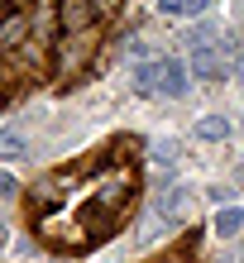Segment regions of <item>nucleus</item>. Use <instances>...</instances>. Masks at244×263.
I'll return each instance as SVG.
<instances>
[{"instance_id": "f257e3e1", "label": "nucleus", "mask_w": 244, "mask_h": 263, "mask_svg": "<svg viewBox=\"0 0 244 263\" xmlns=\"http://www.w3.org/2000/svg\"><path fill=\"white\" fill-rule=\"evenodd\" d=\"M91 53H96V39H91V34H63V43H58V58H53L58 77H77V72L91 63Z\"/></svg>"}, {"instance_id": "f03ea898", "label": "nucleus", "mask_w": 244, "mask_h": 263, "mask_svg": "<svg viewBox=\"0 0 244 263\" xmlns=\"http://www.w3.org/2000/svg\"><path fill=\"white\" fill-rule=\"evenodd\" d=\"M187 211H192V187L187 182H173V187L154 201V215H158L163 230H177L182 220H187Z\"/></svg>"}, {"instance_id": "7ed1b4c3", "label": "nucleus", "mask_w": 244, "mask_h": 263, "mask_svg": "<svg viewBox=\"0 0 244 263\" xmlns=\"http://www.w3.org/2000/svg\"><path fill=\"white\" fill-rule=\"evenodd\" d=\"M192 91V67L182 63V58H163V77H158V96L167 101H182Z\"/></svg>"}, {"instance_id": "20e7f679", "label": "nucleus", "mask_w": 244, "mask_h": 263, "mask_svg": "<svg viewBox=\"0 0 244 263\" xmlns=\"http://www.w3.org/2000/svg\"><path fill=\"white\" fill-rule=\"evenodd\" d=\"M58 24H63V34H91V24H96L91 0H63L58 5Z\"/></svg>"}, {"instance_id": "39448f33", "label": "nucleus", "mask_w": 244, "mask_h": 263, "mask_svg": "<svg viewBox=\"0 0 244 263\" xmlns=\"http://www.w3.org/2000/svg\"><path fill=\"white\" fill-rule=\"evenodd\" d=\"M187 67H192V77H196V82H216V77H225V72H230V63H225L216 48H196Z\"/></svg>"}, {"instance_id": "423d86ee", "label": "nucleus", "mask_w": 244, "mask_h": 263, "mask_svg": "<svg viewBox=\"0 0 244 263\" xmlns=\"http://www.w3.org/2000/svg\"><path fill=\"white\" fill-rule=\"evenodd\" d=\"M158 77H163V58H139L134 63V91L139 96H158Z\"/></svg>"}, {"instance_id": "0eeeda50", "label": "nucleus", "mask_w": 244, "mask_h": 263, "mask_svg": "<svg viewBox=\"0 0 244 263\" xmlns=\"http://www.w3.org/2000/svg\"><path fill=\"white\" fill-rule=\"evenodd\" d=\"M196 139L225 144V139H230V120H225V115H201V120H196Z\"/></svg>"}, {"instance_id": "6e6552de", "label": "nucleus", "mask_w": 244, "mask_h": 263, "mask_svg": "<svg viewBox=\"0 0 244 263\" xmlns=\"http://www.w3.org/2000/svg\"><path fill=\"white\" fill-rule=\"evenodd\" d=\"M239 230H244V211L239 206H220L216 211V235L230 239V235H239Z\"/></svg>"}, {"instance_id": "1a4fd4ad", "label": "nucleus", "mask_w": 244, "mask_h": 263, "mask_svg": "<svg viewBox=\"0 0 244 263\" xmlns=\"http://www.w3.org/2000/svg\"><path fill=\"white\" fill-rule=\"evenodd\" d=\"M24 34H29V20H24V14H5V24H0V48H20Z\"/></svg>"}, {"instance_id": "9d476101", "label": "nucleus", "mask_w": 244, "mask_h": 263, "mask_svg": "<svg viewBox=\"0 0 244 263\" xmlns=\"http://www.w3.org/2000/svg\"><path fill=\"white\" fill-rule=\"evenodd\" d=\"M211 0H158V10L163 14H182V20H201Z\"/></svg>"}, {"instance_id": "9b49d317", "label": "nucleus", "mask_w": 244, "mask_h": 263, "mask_svg": "<svg viewBox=\"0 0 244 263\" xmlns=\"http://www.w3.org/2000/svg\"><path fill=\"white\" fill-rule=\"evenodd\" d=\"M29 153V139L20 129H0V158H24Z\"/></svg>"}, {"instance_id": "f8f14e48", "label": "nucleus", "mask_w": 244, "mask_h": 263, "mask_svg": "<svg viewBox=\"0 0 244 263\" xmlns=\"http://www.w3.org/2000/svg\"><path fill=\"white\" fill-rule=\"evenodd\" d=\"M177 163V144H173V139H158V144H154V167H173Z\"/></svg>"}, {"instance_id": "ddd939ff", "label": "nucleus", "mask_w": 244, "mask_h": 263, "mask_svg": "<svg viewBox=\"0 0 244 263\" xmlns=\"http://www.w3.org/2000/svg\"><path fill=\"white\" fill-rule=\"evenodd\" d=\"M120 5H125V0H91L96 20H115V14H120Z\"/></svg>"}, {"instance_id": "4468645a", "label": "nucleus", "mask_w": 244, "mask_h": 263, "mask_svg": "<svg viewBox=\"0 0 244 263\" xmlns=\"http://www.w3.org/2000/svg\"><path fill=\"white\" fill-rule=\"evenodd\" d=\"M0 196H20V177H14V173H5V167H0Z\"/></svg>"}, {"instance_id": "2eb2a0df", "label": "nucleus", "mask_w": 244, "mask_h": 263, "mask_svg": "<svg viewBox=\"0 0 244 263\" xmlns=\"http://www.w3.org/2000/svg\"><path fill=\"white\" fill-rule=\"evenodd\" d=\"M230 72H235V77H239V82H244V53L235 58V67H230Z\"/></svg>"}, {"instance_id": "dca6fc26", "label": "nucleus", "mask_w": 244, "mask_h": 263, "mask_svg": "<svg viewBox=\"0 0 244 263\" xmlns=\"http://www.w3.org/2000/svg\"><path fill=\"white\" fill-rule=\"evenodd\" d=\"M0 244H5V225H0Z\"/></svg>"}, {"instance_id": "f3484780", "label": "nucleus", "mask_w": 244, "mask_h": 263, "mask_svg": "<svg viewBox=\"0 0 244 263\" xmlns=\"http://www.w3.org/2000/svg\"><path fill=\"white\" fill-rule=\"evenodd\" d=\"M239 263H244V249H239Z\"/></svg>"}, {"instance_id": "a211bd4d", "label": "nucleus", "mask_w": 244, "mask_h": 263, "mask_svg": "<svg viewBox=\"0 0 244 263\" xmlns=\"http://www.w3.org/2000/svg\"><path fill=\"white\" fill-rule=\"evenodd\" d=\"M0 105H5V96H0Z\"/></svg>"}]
</instances>
